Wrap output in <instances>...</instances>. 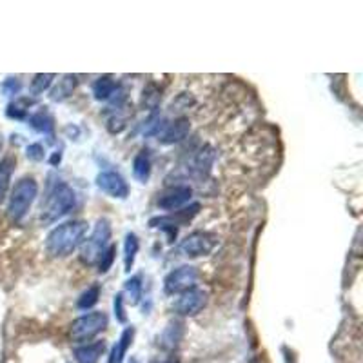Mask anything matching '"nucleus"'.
Masks as SVG:
<instances>
[{"mask_svg":"<svg viewBox=\"0 0 363 363\" xmlns=\"http://www.w3.org/2000/svg\"><path fill=\"white\" fill-rule=\"evenodd\" d=\"M87 235V222L71 220L55 227L46 238V249L53 258H66L84 244Z\"/></svg>","mask_w":363,"mask_h":363,"instance_id":"obj_1","label":"nucleus"},{"mask_svg":"<svg viewBox=\"0 0 363 363\" xmlns=\"http://www.w3.org/2000/svg\"><path fill=\"white\" fill-rule=\"evenodd\" d=\"M76 205V193L66 182L57 180L55 184L49 185L47 196L42 203V218L44 223L57 222L58 218L69 214Z\"/></svg>","mask_w":363,"mask_h":363,"instance_id":"obj_2","label":"nucleus"},{"mask_svg":"<svg viewBox=\"0 0 363 363\" xmlns=\"http://www.w3.org/2000/svg\"><path fill=\"white\" fill-rule=\"evenodd\" d=\"M37 194L38 184L37 180L31 178V176H24L15 184V187L11 189L10 203H8V214H10L13 222L24 220V217L28 214V211L33 205Z\"/></svg>","mask_w":363,"mask_h":363,"instance_id":"obj_3","label":"nucleus"},{"mask_svg":"<svg viewBox=\"0 0 363 363\" xmlns=\"http://www.w3.org/2000/svg\"><path fill=\"white\" fill-rule=\"evenodd\" d=\"M108 323L109 318L104 311H94L87 312V314H82L81 318H76V320L71 323V340L81 345L90 344V341H93L94 338L108 327Z\"/></svg>","mask_w":363,"mask_h":363,"instance_id":"obj_4","label":"nucleus"},{"mask_svg":"<svg viewBox=\"0 0 363 363\" xmlns=\"http://www.w3.org/2000/svg\"><path fill=\"white\" fill-rule=\"evenodd\" d=\"M111 223L105 218H100L96 226H94L93 233H91L90 238H85L84 244H82L81 249V260L87 265H94L96 260L100 258V255L108 249L111 244Z\"/></svg>","mask_w":363,"mask_h":363,"instance_id":"obj_5","label":"nucleus"},{"mask_svg":"<svg viewBox=\"0 0 363 363\" xmlns=\"http://www.w3.org/2000/svg\"><path fill=\"white\" fill-rule=\"evenodd\" d=\"M218 246V236L211 231H194L189 236H185L180 251L189 258H200V256L211 255Z\"/></svg>","mask_w":363,"mask_h":363,"instance_id":"obj_6","label":"nucleus"},{"mask_svg":"<svg viewBox=\"0 0 363 363\" xmlns=\"http://www.w3.org/2000/svg\"><path fill=\"white\" fill-rule=\"evenodd\" d=\"M199 276H200L199 269L193 267V265H180V267L171 271V273L164 278L165 294L175 296V294L184 293V291H187V289L194 287Z\"/></svg>","mask_w":363,"mask_h":363,"instance_id":"obj_7","label":"nucleus"},{"mask_svg":"<svg viewBox=\"0 0 363 363\" xmlns=\"http://www.w3.org/2000/svg\"><path fill=\"white\" fill-rule=\"evenodd\" d=\"M208 305V293L200 287H191L184 293H180L173 303V311L180 316H196Z\"/></svg>","mask_w":363,"mask_h":363,"instance_id":"obj_8","label":"nucleus"},{"mask_svg":"<svg viewBox=\"0 0 363 363\" xmlns=\"http://www.w3.org/2000/svg\"><path fill=\"white\" fill-rule=\"evenodd\" d=\"M191 199H193V189L189 187V185H171V187H167L158 194L156 205L162 211L175 212L184 209L191 202Z\"/></svg>","mask_w":363,"mask_h":363,"instance_id":"obj_9","label":"nucleus"},{"mask_svg":"<svg viewBox=\"0 0 363 363\" xmlns=\"http://www.w3.org/2000/svg\"><path fill=\"white\" fill-rule=\"evenodd\" d=\"M96 185L102 193H105L111 199H128L129 185L120 173L117 171H102L96 176Z\"/></svg>","mask_w":363,"mask_h":363,"instance_id":"obj_10","label":"nucleus"},{"mask_svg":"<svg viewBox=\"0 0 363 363\" xmlns=\"http://www.w3.org/2000/svg\"><path fill=\"white\" fill-rule=\"evenodd\" d=\"M191 131V122L189 118L180 117L176 120H173L171 124H167L164 128V131L158 135V140L164 146H171V144H176V142H182Z\"/></svg>","mask_w":363,"mask_h":363,"instance_id":"obj_11","label":"nucleus"},{"mask_svg":"<svg viewBox=\"0 0 363 363\" xmlns=\"http://www.w3.org/2000/svg\"><path fill=\"white\" fill-rule=\"evenodd\" d=\"M104 341H90V344L78 345L73 354H75L76 363H99L100 356L104 354Z\"/></svg>","mask_w":363,"mask_h":363,"instance_id":"obj_12","label":"nucleus"},{"mask_svg":"<svg viewBox=\"0 0 363 363\" xmlns=\"http://www.w3.org/2000/svg\"><path fill=\"white\" fill-rule=\"evenodd\" d=\"M133 176L140 184H147V180L151 176V156L146 149L137 153L135 160H133Z\"/></svg>","mask_w":363,"mask_h":363,"instance_id":"obj_13","label":"nucleus"},{"mask_svg":"<svg viewBox=\"0 0 363 363\" xmlns=\"http://www.w3.org/2000/svg\"><path fill=\"white\" fill-rule=\"evenodd\" d=\"M133 338H135V327H128V329L124 330L118 341L115 344L113 351L109 354V363H122L124 358H126V354H128V349L131 347Z\"/></svg>","mask_w":363,"mask_h":363,"instance_id":"obj_14","label":"nucleus"},{"mask_svg":"<svg viewBox=\"0 0 363 363\" xmlns=\"http://www.w3.org/2000/svg\"><path fill=\"white\" fill-rule=\"evenodd\" d=\"M29 126L35 129V131L42 133V135H47V137H53L55 133V120H53L51 113L47 111L46 108L33 113L29 117Z\"/></svg>","mask_w":363,"mask_h":363,"instance_id":"obj_15","label":"nucleus"},{"mask_svg":"<svg viewBox=\"0 0 363 363\" xmlns=\"http://www.w3.org/2000/svg\"><path fill=\"white\" fill-rule=\"evenodd\" d=\"M140 249V240L135 233H128L126 235V244H124V269L126 273H131L133 265H135V258Z\"/></svg>","mask_w":363,"mask_h":363,"instance_id":"obj_16","label":"nucleus"},{"mask_svg":"<svg viewBox=\"0 0 363 363\" xmlns=\"http://www.w3.org/2000/svg\"><path fill=\"white\" fill-rule=\"evenodd\" d=\"M76 87V76L75 75H64L58 81V84L55 85L51 90V100H55V102H62V100L69 99L71 94H73V91H75Z\"/></svg>","mask_w":363,"mask_h":363,"instance_id":"obj_17","label":"nucleus"},{"mask_svg":"<svg viewBox=\"0 0 363 363\" xmlns=\"http://www.w3.org/2000/svg\"><path fill=\"white\" fill-rule=\"evenodd\" d=\"M118 91V84L111 76H100L93 84V94L96 100H109L113 99Z\"/></svg>","mask_w":363,"mask_h":363,"instance_id":"obj_18","label":"nucleus"},{"mask_svg":"<svg viewBox=\"0 0 363 363\" xmlns=\"http://www.w3.org/2000/svg\"><path fill=\"white\" fill-rule=\"evenodd\" d=\"M15 158L13 156H4L0 160V203L4 202L6 194H8V189H10L11 176H13L15 169Z\"/></svg>","mask_w":363,"mask_h":363,"instance_id":"obj_19","label":"nucleus"},{"mask_svg":"<svg viewBox=\"0 0 363 363\" xmlns=\"http://www.w3.org/2000/svg\"><path fill=\"white\" fill-rule=\"evenodd\" d=\"M214 158H217V155L212 151V147L205 146L194 158V169L199 171L200 175H209V171L212 169V164H214Z\"/></svg>","mask_w":363,"mask_h":363,"instance_id":"obj_20","label":"nucleus"},{"mask_svg":"<svg viewBox=\"0 0 363 363\" xmlns=\"http://www.w3.org/2000/svg\"><path fill=\"white\" fill-rule=\"evenodd\" d=\"M182 338V323L180 321H171L169 326L165 327L162 332V345L165 349H175V345L178 344Z\"/></svg>","mask_w":363,"mask_h":363,"instance_id":"obj_21","label":"nucleus"},{"mask_svg":"<svg viewBox=\"0 0 363 363\" xmlns=\"http://www.w3.org/2000/svg\"><path fill=\"white\" fill-rule=\"evenodd\" d=\"M99 298L100 287L99 285H91V287H87L84 293L81 294L78 302H76V307H78L81 311H90V309H93V307L99 303Z\"/></svg>","mask_w":363,"mask_h":363,"instance_id":"obj_22","label":"nucleus"},{"mask_svg":"<svg viewBox=\"0 0 363 363\" xmlns=\"http://www.w3.org/2000/svg\"><path fill=\"white\" fill-rule=\"evenodd\" d=\"M128 294V300L131 302V305H138L142 298V276L137 274V276H133L126 282V287H124V293Z\"/></svg>","mask_w":363,"mask_h":363,"instance_id":"obj_23","label":"nucleus"},{"mask_svg":"<svg viewBox=\"0 0 363 363\" xmlns=\"http://www.w3.org/2000/svg\"><path fill=\"white\" fill-rule=\"evenodd\" d=\"M53 81H55V75H51V73H46V75H44V73L35 75V78L31 81V93H33L35 96L42 94L44 91L51 87Z\"/></svg>","mask_w":363,"mask_h":363,"instance_id":"obj_24","label":"nucleus"},{"mask_svg":"<svg viewBox=\"0 0 363 363\" xmlns=\"http://www.w3.org/2000/svg\"><path fill=\"white\" fill-rule=\"evenodd\" d=\"M115 258H117V246H109L108 249L100 255V258L96 260V267H99V273H108L113 265Z\"/></svg>","mask_w":363,"mask_h":363,"instance_id":"obj_25","label":"nucleus"},{"mask_svg":"<svg viewBox=\"0 0 363 363\" xmlns=\"http://www.w3.org/2000/svg\"><path fill=\"white\" fill-rule=\"evenodd\" d=\"M26 155H28L29 160L33 162H42L44 156H46V153H44V147L42 144H29L28 149H26Z\"/></svg>","mask_w":363,"mask_h":363,"instance_id":"obj_26","label":"nucleus"},{"mask_svg":"<svg viewBox=\"0 0 363 363\" xmlns=\"http://www.w3.org/2000/svg\"><path fill=\"white\" fill-rule=\"evenodd\" d=\"M115 316H117L118 321H122V323H126V320H128V316H126V307H124V294L118 293L117 296H115Z\"/></svg>","mask_w":363,"mask_h":363,"instance_id":"obj_27","label":"nucleus"},{"mask_svg":"<svg viewBox=\"0 0 363 363\" xmlns=\"http://www.w3.org/2000/svg\"><path fill=\"white\" fill-rule=\"evenodd\" d=\"M26 115H28V109L24 108V105H19L17 102L15 104H11L10 108H8V117L10 118H17V120H22V118H26Z\"/></svg>","mask_w":363,"mask_h":363,"instance_id":"obj_28","label":"nucleus"},{"mask_svg":"<svg viewBox=\"0 0 363 363\" xmlns=\"http://www.w3.org/2000/svg\"><path fill=\"white\" fill-rule=\"evenodd\" d=\"M2 87H4L6 93H10V94L19 93V90H20L19 78H8V81L4 82V85H2Z\"/></svg>","mask_w":363,"mask_h":363,"instance_id":"obj_29","label":"nucleus"},{"mask_svg":"<svg viewBox=\"0 0 363 363\" xmlns=\"http://www.w3.org/2000/svg\"><path fill=\"white\" fill-rule=\"evenodd\" d=\"M2 142H4V138H2V133H0V149H2Z\"/></svg>","mask_w":363,"mask_h":363,"instance_id":"obj_30","label":"nucleus"},{"mask_svg":"<svg viewBox=\"0 0 363 363\" xmlns=\"http://www.w3.org/2000/svg\"><path fill=\"white\" fill-rule=\"evenodd\" d=\"M133 363H137V362H133Z\"/></svg>","mask_w":363,"mask_h":363,"instance_id":"obj_31","label":"nucleus"}]
</instances>
